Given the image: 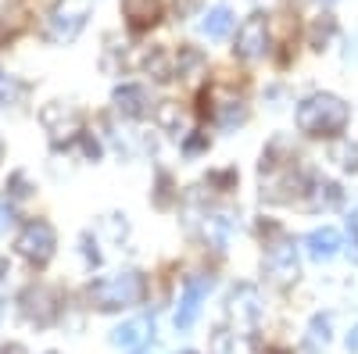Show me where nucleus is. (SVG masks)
<instances>
[{"instance_id":"nucleus-1","label":"nucleus","mask_w":358,"mask_h":354,"mask_svg":"<svg viewBox=\"0 0 358 354\" xmlns=\"http://www.w3.org/2000/svg\"><path fill=\"white\" fill-rule=\"evenodd\" d=\"M301 190H305V179L294 161V151L280 158V143H273L262 154V200L290 204L294 197H301Z\"/></svg>"},{"instance_id":"nucleus-2","label":"nucleus","mask_w":358,"mask_h":354,"mask_svg":"<svg viewBox=\"0 0 358 354\" xmlns=\"http://www.w3.org/2000/svg\"><path fill=\"white\" fill-rule=\"evenodd\" d=\"M348 126V104L334 94H312L297 104V129L305 136H337Z\"/></svg>"},{"instance_id":"nucleus-3","label":"nucleus","mask_w":358,"mask_h":354,"mask_svg":"<svg viewBox=\"0 0 358 354\" xmlns=\"http://www.w3.org/2000/svg\"><path fill=\"white\" fill-rule=\"evenodd\" d=\"M90 304L97 311H118V308H133L143 301V276L140 272H115V276H104L97 279L94 286L86 290Z\"/></svg>"},{"instance_id":"nucleus-4","label":"nucleus","mask_w":358,"mask_h":354,"mask_svg":"<svg viewBox=\"0 0 358 354\" xmlns=\"http://www.w3.org/2000/svg\"><path fill=\"white\" fill-rule=\"evenodd\" d=\"M54 247H57V233H54V226L43 222V219L25 222L22 233H18V240H15V251H18L29 265H36V269H43V265L54 258Z\"/></svg>"},{"instance_id":"nucleus-5","label":"nucleus","mask_w":358,"mask_h":354,"mask_svg":"<svg viewBox=\"0 0 358 354\" xmlns=\"http://www.w3.org/2000/svg\"><path fill=\"white\" fill-rule=\"evenodd\" d=\"M94 0H57V8L47 15V36L54 43H72L90 18Z\"/></svg>"},{"instance_id":"nucleus-6","label":"nucleus","mask_w":358,"mask_h":354,"mask_svg":"<svg viewBox=\"0 0 358 354\" xmlns=\"http://www.w3.org/2000/svg\"><path fill=\"white\" fill-rule=\"evenodd\" d=\"M262 269H265V279L273 283V286H290V283H297V276H301V261H297L294 240L280 236V240L265 251Z\"/></svg>"},{"instance_id":"nucleus-7","label":"nucleus","mask_w":358,"mask_h":354,"mask_svg":"<svg viewBox=\"0 0 358 354\" xmlns=\"http://www.w3.org/2000/svg\"><path fill=\"white\" fill-rule=\"evenodd\" d=\"M40 122H43L50 143H57V147H62V143H72L76 136H83V115H79L72 104H65V101L43 104Z\"/></svg>"},{"instance_id":"nucleus-8","label":"nucleus","mask_w":358,"mask_h":354,"mask_svg":"<svg viewBox=\"0 0 358 354\" xmlns=\"http://www.w3.org/2000/svg\"><path fill=\"white\" fill-rule=\"evenodd\" d=\"M236 57H244V61H258V57H265L268 50V22L265 15H251L244 18V25L236 29Z\"/></svg>"},{"instance_id":"nucleus-9","label":"nucleus","mask_w":358,"mask_h":354,"mask_svg":"<svg viewBox=\"0 0 358 354\" xmlns=\"http://www.w3.org/2000/svg\"><path fill=\"white\" fill-rule=\"evenodd\" d=\"M208 104H212V118H215V126L219 129H236V126H244L248 122V104L236 97V94H229L226 86H215L212 94H208Z\"/></svg>"},{"instance_id":"nucleus-10","label":"nucleus","mask_w":358,"mask_h":354,"mask_svg":"<svg viewBox=\"0 0 358 354\" xmlns=\"http://www.w3.org/2000/svg\"><path fill=\"white\" fill-rule=\"evenodd\" d=\"M22 315L29 322H36V326H50V322L57 318V297H54V290L29 286L22 293Z\"/></svg>"},{"instance_id":"nucleus-11","label":"nucleus","mask_w":358,"mask_h":354,"mask_svg":"<svg viewBox=\"0 0 358 354\" xmlns=\"http://www.w3.org/2000/svg\"><path fill=\"white\" fill-rule=\"evenodd\" d=\"M212 290V279L208 276H194L187 279L183 286V301H179V311H176V330H190L197 315H201V301H204V293Z\"/></svg>"},{"instance_id":"nucleus-12","label":"nucleus","mask_w":358,"mask_h":354,"mask_svg":"<svg viewBox=\"0 0 358 354\" xmlns=\"http://www.w3.org/2000/svg\"><path fill=\"white\" fill-rule=\"evenodd\" d=\"M111 101H115V111H118V115H126V118H143L147 111H151L147 90H143V86H133V82H126V86H115Z\"/></svg>"},{"instance_id":"nucleus-13","label":"nucleus","mask_w":358,"mask_h":354,"mask_svg":"<svg viewBox=\"0 0 358 354\" xmlns=\"http://www.w3.org/2000/svg\"><path fill=\"white\" fill-rule=\"evenodd\" d=\"M122 15L129 22V29H151L162 18V0H122Z\"/></svg>"},{"instance_id":"nucleus-14","label":"nucleus","mask_w":358,"mask_h":354,"mask_svg":"<svg viewBox=\"0 0 358 354\" xmlns=\"http://www.w3.org/2000/svg\"><path fill=\"white\" fill-rule=\"evenodd\" d=\"M155 337V318H129L122 322L115 333H111V344L115 347H140L143 340Z\"/></svg>"},{"instance_id":"nucleus-15","label":"nucleus","mask_w":358,"mask_h":354,"mask_svg":"<svg viewBox=\"0 0 358 354\" xmlns=\"http://www.w3.org/2000/svg\"><path fill=\"white\" fill-rule=\"evenodd\" d=\"M305 247H308V258H315V261H330V258L341 254V233L330 229V226H322V229L308 233Z\"/></svg>"},{"instance_id":"nucleus-16","label":"nucleus","mask_w":358,"mask_h":354,"mask_svg":"<svg viewBox=\"0 0 358 354\" xmlns=\"http://www.w3.org/2000/svg\"><path fill=\"white\" fill-rule=\"evenodd\" d=\"M229 315L241 322V326H251V322H258V315H262V308H258V290H255V286L233 290V297H229Z\"/></svg>"},{"instance_id":"nucleus-17","label":"nucleus","mask_w":358,"mask_h":354,"mask_svg":"<svg viewBox=\"0 0 358 354\" xmlns=\"http://www.w3.org/2000/svg\"><path fill=\"white\" fill-rule=\"evenodd\" d=\"M229 29H233V11L229 8H212L204 18H201V33L208 36V40H226L229 36Z\"/></svg>"},{"instance_id":"nucleus-18","label":"nucleus","mask_w":358,"mask_h":354,"mask_svg":"<svg viewBox=\"0 0 358 354\" xmlns=\"http://www.w3.org/2000/svg\"><path fill=\"white\" fill-rule=\"evenodd\" d=\"M158 122H162V129L172 133V136H187V133H190V115L179 108V104H172V101H165V104L158 108Z\"/></svg>"},{"instance_id":"nucleus-19","label":"nucleus","mask_w":358,"mask_h":354,"mask_svg":"<svg viewBox=\"0 0 358 354\" xmlns=\"http://www.w3.org/2000/svg\"><path fill=\"white\" fill-rule=\"evenodd\" d=\"M330 161H337L344 172H358V143L355 140H334Z\"/></svg>"},{"instance_id":"nucleus-20","label":"nucleus","mask_w":358,"mask_h":354,"mask_svg":"<svg viewBox=\"0 0 358 354\" xmlns=\"http://www.w3.org/2000/svg\"><path fill=\"white\" fill-rule=\"evenodd\" d=\"M341 204V186L337 183H312V197H308V208H334Z\"/></svg>"},{"instance_id":"nucleus-21","label":"nucleus","mask_w":358,"mask_h":354,"mask_svg":"<svg viewBox=\"0 0 358 354\" xmlns=\"http://www.w3.org/2000/svg\"><path fill=\"white\" fill-rule=\"evenodd\" d=\"M334 29H337V25H334V18H330V15H319V18L312 22V47H315V50H322L326 43H330Z\"/></svg>"},{"instance_id":"nucleus-22","label":"nucleus","mask_w":358,"mask_h":354,"mask_svg":"<svg viewBox=\"0 0 358 354\" xmlns=\"http://www.w3.org/2000/svg\"><path fill=\"white\" fill-rule=\"evenodd\" d=\"M308 344H312V347H326V344H330V318H326V315L312 318V333H308Z\"/></svg>"},{"instance_id":"nucleus-23","label":"nucleus","mask_w":358,"mask_h":354,"mask_svg":"<svg viewBox=\"0 0 358 354\" xmlns=\"http://www.w3.org/2000/svg\"><path fill=\"white\" fill-rule=\"evenodd\" d=\"M215 347H219V354H248L244 340H236V333H229V340L226 337H215Z\"/></svg>"},{"instance_id":"nucleus-24","label":"nucleus","mask_w":358,"mask_h":354,"mask_svg":"<svg viewBox=\"0 0 358 354\" xmlns=\"http://www.w3.org/2000/svg\"><path fill=\"white\" fill-rule=\"evenodd\" d=\"M11 226H15V212L8 208V204H0V236H4Z\"/></svg>"},{"instance_id":"nucleus-25","label":"nucleus","mask_w":358,"mask_h":354,"mask_svg":"<svg viewBox=\"0 0 358 354\" xmlns=\"http://www.w3.org/2000/svg\"><path fill=\"white\" fill-rule=\"evenodd\" d=\"M348 351H351V354H358V326L348 333Z\"/></svg>"},{"instance_id":"nucleus-26","label":"nucleus","mask_w":358,"mask_h":354,"mask_svg":"<svg viewBox=\"0 0 358 354\" xmlns=\"http://www.w3.org/2000/svg\"><path fill=\"white\" fill-rule=\"evenodd\" d=\"M8 276H11V265H8L4 258H0V286H4V283H8Z\"/></svg>"},{"instance_id":"nucleus-27","label":"nucleus","mask_w":358,"mask_h":354,"mask_svg":"<svg viewBox=\"0 0 358 354\" xmlns=\"http://www.w3.org/2000/svg\"><path fill=\"white\" fill-rule=\"evenodd\" d=\"M348 229H351V233H355V236H358V208H355V212H351V219H348Z\"/></svg>"},{"instance_id":"nucleus-28","label":"nucleus","mask_w":358,"mask_h":354,"mask_svg":"<svg viewBox=\"0 0 358 354\" xmlns=\"http://www.w3.org/2000/svg\"><path fill=\"white\" fill-rule=\"evenodd\" d=\"M0 354H25L22 347H8V351H0Z\"/></svg>"},{"instance_id":"nucleus-29","label":"nucleus","mask_w":358,"mask_h":354,"mask_svg":"<svg viewBox=\"0 0 358 354\" xmlns=\"http://www.w3.org/2000/svg\"><path fill=\"white\" fill-rule=\"evenodd\" d=\"M133 354H158L155 347H143V351H133Z\"/></svg>"},{"instance_id":"nucleus-30","label":"nucleus","mask_w":358,"mask_h":354,"mask_svg":"<svg viewBox=\"0 0 358 354\" xmlns=\"http://www.w3.org/2000/svg\"><path fill=\"white\" fill-rule=\"evenodd\" d=\"M258 4H276V0H258Z\"/></svg>"},{"instance_id":"nucleus-31","label":"nucleus","mask_w":358,"mask_h":354,"mask_svg":"<svg viewBox=\"0 0 358 354\" xmlns=\"http://www.w3.org/2000/svg\"><path fill=\"white\" fill-rule=\"evenodd\" d=\"M0 161H4V143H0Z\"/></svg>"},{"instance_id":"nucleus-32","label":"nucleus","mask_w":358,"mask_h":354,"mask_svg":"<svg viewBox=\"0 0 358 354\" xmlns=\"http://www.w3.org/2000/svg\"><path fill=\"white\" fill-rule=\"evenodd\" d=\"M319 4H334V0H319Z\"/></svg>"},{"instance_id":"nucleus-33","label":"nucleus","mask_w":358,"mask_h":354,"mask_svg":"<svg viewBox=\"0 0 358 354\" xmlns=\"http://www.w3.org/2000/svg\"><path fill=\"white\" fill-rule=\"evenodd\" d=\"M0 318H4V308H0Z\"/></svg>"},{"instance_id":"nucleus-34","label":"nucleus","mask_w":358,"mask_h":354,"mask_svg":"<svg viewBox=\"0 0 358 354\" xmlns=\"http://www.w3.org/2000/svg\"><path fill=\"white\" fill-rule=\"evenodd\" d=\"M50 354H57V351H50Z\"/></svg>"}]
</instances>
